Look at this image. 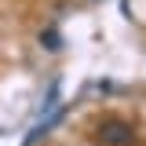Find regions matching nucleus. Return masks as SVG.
I'll list each match as a JSON object with an SVG mask.
<instances>
[{"label": "nucleus", "instance_id": "obj_1", "mask_svg": "<svg viewBox=\"0 0 146 146\" xmlns=\"http://www.w3.org/2000/svg\"><path fill=\"white\" fill-rule=\"evenodd\" d=\"M95 135H99L102 146H131L135 143V128L128 124V121H117V117L102 121V124L95 128Z\"/></svg>", "mask_w": 146, "mask_h": 146}, {"label": "nucleus", "instance_id": "obj_3", "mask_svg": "<svg viewBox=\"0 0 146 146\" xmlns=\"http://www.w3.org/2000/svg\"><path fill=\"white\" fill-rule=\"evenodd\" d=\"M40 44H44L48 51H58V48H62V36H58V29H44V33H40Z\"/></svg>", "mask_w": 146, "mask_h": 146}, {"label": "nucleus", "instance_id": "obj_2", "mask_svg": "<svg viewBox=\"0 0 146 146\" xmlns=\"http://www.w3.org/2000/svg\"><path fill=\"white\" fill-rule=\"evenodd\" d=\"M62 117H66V106H62V110H55V113H51V117H48V121H44V124H36L33 131L26 135V146H33L36 139H40V135H48V128H55V124H58V121H62Z\"/></svg>", "mask_w": 146, "mask_h": 146}]
</instances>
